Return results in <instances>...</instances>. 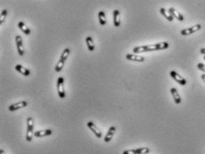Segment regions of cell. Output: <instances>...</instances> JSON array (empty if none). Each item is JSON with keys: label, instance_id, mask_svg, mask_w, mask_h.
Returning <instances> with one entry per match:
<instances>
[{"label": "cell", "instance_id": "cell-13", "mask_svg": "<svg viewBox=\"0 0 205 154\" xmlns=\"http://www.w3.org/2000/svg\"><path fill=\"white\" fill-rule=\"evenodd\" d=\"M15 70L18 72V73H20L22 75H24V76H29L30 74H31V72H30V70H28V68L26 67H24L23 66H21V65H16L15 66Z\"/></svg>", "mask_w": 205, "mask_h": 154}, {"label": "cell", "instance_id": "cell-14", "mask_svg": "<svg viewBox=\"0 0 205 154\" xmlns=\"http://www.w3.org/2000/svg\"><path fill=\"white\" fill-rule=\"evenodd\" d=\"M113 20H114V26L115 27H120L121 18H120V12L118 10H114V12H113Z\"/></svg>", "mask_w": 205, "mask_h": 154}, {"label": "cell", "instance_id": "cell-2", "mask_svg": "<svg viewBox=\"0 0 205 154\" xmlns=\"http://www.w3.org/2000/svg\"><path fill=\"white\" fill-rule=\"evenodd\" d=\"M69 54H70V49H69V48H65L64 51L62 52V55H61V58H60V60L58 61L56 67H55V72L59 73V72L62 71V68L64 67V65H65V62L68 60Z\"/></svg>", "mask_w": 205, "mask_h": 154}, {"label": "cell", "instance_id": "cell-7", "mask_svg": "<svg viewBox=\"0 0 205 154\" xmlns=\"http://www.w3.org/2000/svg\"><path fill=\"white\" fill-rule=\"evenodd\" d=\"M15 42H16V46H17V51L20 56H24V45H23V41L21 35H16L15 36Z\"/></svg>", "mask_w": 205, "mask_h": 154}, {"label": "cell", "instance_id": "cell-12", "mask_svg": "<svg viewBox=\"0 0 205 154\" xmlns=\"http://www.w3.org/2000/svg\"><path fill=\"white\" fill-rule=\"evenodd\" d=\"M53 135V130L52 129H43V130H38L36 131L34 133V136L36 137H44V136H49Z\"/></svg>", "mask_w": 205, "mask_h": 154}, {"label": "cell", "instance_id": "cell-20", "mask_svg": "<svg viewBox=\"0 0 205 154\" xmlns=\"http://www.w3.org/2000/svg\"><path fill=\"white\" fill-rule=\"evenodd\" d=\"M98 18H99V21L100 24L101 26H105L107 24V18H106V14L104 11H100L99 14H98Z\"/></svg>", "mask_w": 205, "mask_h": 154}, {"label": "cell", "instance_id": "cell-16", "mask_svg": "<svg viewBox=\"0 0 205 154\" xmlns=\"http://www.w3.org/2000/svg\"><path fill=\"white\" fill-rule=\"evenodd\" d=\"M169 13L174 17V18H176L177 20H179V21H183L184 20V16L182 15V14H180V13H178V11L176 10V9H174V8H169Z\"/></svg>", "mask_w": 205, "mask_h": 154}, {"label": "cell", "instance_id": "cell-25", "mask_svg": "<svg viewBox=\"0 0 205 154\" xmlns=\"http://www.w3.org/2000/svg\"><path fill=\"white\" fill-rule=\"evenodd\" d=\"M200 52L202 54H203V55H205V48H202V49L200 50Z\"/></svg>", "mask_w": 205, "mask_h": 154}, {"label": "cell", "instance_id": "cell-3", "mask_svg": "<svg viewBox=\"0 0 205 154\" xmlns=\"http://www.w3.org/2000/svg\"><path fill=\"white\" fill-rule=\"evenodd\" d=\"M34 121L32 117H28L27 119V133H26V141L31 142L33 140L34 135Z\"/></svg>", "mask_w": 205, "mask_h": 154}, {"label": "cell", "instance_id": "cell-6", "mask_svg": "<svg viewBox=\"0 0 205 154\" xmlns=\"http://www.w3.org/2000/svg\"><path fill=\"white\" fill-rule=\"evenodd\" d=\"M201 28H202V25L201 24H197V25H194V26H193L191 27H187V28L182 29L180 31V34L182 35H192V34L199 31Z\"/></svg>", "mask_w": 205, "mask_h": 154}, {"label": "cell", "instance_id": "cell-28", "mask_svg": "<svg viewBox=\"0 0 205 154\" xmlns=\"http://www.w3.org/2000/svg\"><path fill=\"white\" fill-rule=\"evenodd\" d=\"M203 59H204V60H205V55H204V56H203Z\"/></svg>", "mask_w": 205, "mask_h": 154}, {"label": "cell", "instance_id": "cell-8", "mask_svg": "<svg viewBox=\"0 0 205 154\" xmlns=\"http://www.w3.org/2000/svg\"><path fill=\"white\" fill-rule=\"evenodd\" d=\"M86 125H87V127L91 129V131H92L93 134H95V135L98 137V138H101V137H102V133H101V131L98 128V127L96 126L92 121H88Z\"/></svg>", "mask_w": 205, "mask_h": 154}, {"label": "cell", "instance_id": "cell-22", "mask_svg": "<svg viewBox=\"0 0 205 154\" xmlns=\"http://www.w3.org/2000/svg\"><path fill=\"white\" fill-rule=\"evenodd\" d=\"M7 15V10H3L1 12V16H0V25H3V23L5 22L6 18Z\"/></svg>", "mask_w": 205, "mask_h": 154}, {"label": "cell", "instance_id": "cell-26", "mask_svg": "<svg viewBox=\"0 0 205 154\" xmlns=\"http://www.w3.org/2000/svg\"><path fill=\"white\" fill-rule=\"evenodd\" d=\"M201 77H202V80L203 81V82L205 83V74H203L201 75Z\"/></svg>", "mask_w": 205, "mask_h": 154}, {"label": "cell", "instance_id": "cell-27", "mask_svg": "<svg viewBox=\"0 0 205 154\" xmlns=\"http://www.w3.org/2000/svg\"><path fill=\"white\" fill-rule=\"evenodd\" d=\"M0 154H6L5 151H4L3 149H1V150H0Z\"/></svg>", "mask_w": 205, "mask_h": 154}, {"label": "cell", "instance_id": "cell-24", "mask_svg": "<svg viewBox=\"0 0 205 154\" xmlns=\"http://www.w3.org/2000/svg\"><path fill=\"white\" fill-rule=\"evenodd\" d=\"M123 154H137L136 149H131V150H126L123 152Z\"/></svg>", "mask_w": 205, "mask_h": 154}, {"label": "cell", "instance_id": "cell-21", "mask_svg": "<svg viewBox=\"0 0 205 154\" xmlns=\"http://www.w3.org/2000/svg\"><path fill=\"white\" fill-rule=\"evenodd\" d=\"M137 154H147L149 153V148L147 147H142V148H138L136 149Z\"/></svg>", "mask_w": 205, "mask_h": 154}, {"label": "cell", "instance_id": "cell-17", "mask_svg": "<svg viewBox=\"0 0 205 154\" xmlns=\"http://www.w3.org/2000/svg\"><path fill=\"white\" fill-rule=\"evenodd\" d=\"M85 42H86V45L88 47V50L90 52H93L95 50V44L92 36H87L85 38Z\"/></svg>", "mask_w": 205, "mask_h": 154}, {"label": "cell", "instance_id": "cell-19", "mask_svg": "<svg viewBox=\"0 0 205 154\" xmlns=\"http://www.w3.org/2000/svg\"><path fill=\"white\" fill-rule=\"evenodd\" d=\"M18 27H19V28L21 29L23 33L25 34V35H30V33H31L29 27H28L27 25H26L24 22H22V21H20V22L18 23Z\"/></svg>", "mask_w": 205, "mask_h": 154}, {"label": "cell", "instance_id": "cell-1", "mask_svg": "<svg viewBox=\"0 0 205 154\" xmlns=\"http://www.w3.org/2000/svg\"><path fill=\"white\" fill-rule=\"evenodd\" d=\"M169 47L168 42H162L155 44H149V45H143V46H136L132 49L133 53L139 54L143 52H156V51H162L166 50Z\"/></svg>", "mask_w": 205, "mask_h": 154}, {"label": "cell", "instance_id": "cell-18", "mask_svg": "<svg viewBox=\"0 0 205 154\" xmlns=\"http://www.w3.org/2000/svg\"><path fill=\"white\" fill-rule=\"evenodd\" d=\"M160 14H162L166 20H168L169 21H173L174 17H173V16L169 13V11H167L165 8H161V9H160Z\"/></svg>", "mask_w": 205, "mask_h": 154}, {"label": "cell", "instance_id": "cell-11", "mask_svg": "<svg viewBox=\"0 0 205 154\" xmlns=\"http://www.w3.org/2000/svg\"><path fill=\"white\" fill-rule=\"evenodd\" d=\"M116 126H111V127H109V129L108 130V133L106 134L105 137H104L105 143H109L110 141L112 140V138H113L114 135L116 133Z\"/></svg>", "mask_w": 205, "mask_h": 154}, {"label": "cell", "instance_id": "cell-4", "mask_svg": "<svg viewBox=\"0 0 205 154\" xmlns=\"http://www.w3.org/2000/svg\"><path fill=\"white\" fill-rule=\"evenodd\" d=\"M57 91L60 98H65L66 92L64 89V78L62 76H60L57 80Z\"/></svg>", "mask_w": 205, "mask_h": 154}, {"label": "cell", "instance_id": "cell-10", "mask_svg": "<svg viewBox=\"0 0 205 154\" xmlns=\"http://www.w3.org/2000/svg\"><path fill=\"white\" fill-rule=\"evenodd\" d=\"M125 57H126V59H127L128 60L134 61V62H144V61H145V58H144L143 56H139V55L135 53L126 54Z\"/></svg>", "mask_w": 205, "mask_h": 154}, {"label": "cell", "instance_id": "cell-9", "mask_svg": "<svg viewBox=\"0 0 205 154\" xmlns=\"http://www.w3.org/2000/svg\"><path fill=\"white\" fill-rule=\"evenodd\" d=\"M27 106V101H20V102H18V103H15V104L11 105V106L8 107V110H9L10 112H15V111H17V110H20L21 108L26 107Z\"/></svg>", "mask_w": 205, "mask_h": 154}, {"label": "cell", "instance_id": "cell-15", "mask_svg": "<svg viewBox=\"0 0 205 154\" xmlns=\"http://www.w3.org/2000/svg\"><path fill=\"white\" fill-rule=\"evenodd\" d=\"M171 95H172V98H173L174 102H175L177 105H179V104L181 103V97H180V95L178 94L177 89H176V88H171Z\"/></svg>", "mask_w": 205, "mask_h": 154}, {"label": "cell", "instance_id": "cell-5", "mask_svg": "<svg viewBox=\"0 0 205 154\" xmlns=\"http://www.w3.org/2000/svg\"><path fill=\"white\" fill-rule=\"evenodd\" d=\"M170 75L173 80L176 81L178 82V84H180L182 86H185L186 84V80L185 79L184 77H182L178 73H177L175 70H171L170 72Z\"/></svg>", "mask_w": 205, "mask_h": 154}, {"label": "cell", "instance_id": "cell-23", "mask_svg": "<svg viewBox=\"0 0 205 154\" xmlns=\"http://www.w3.org/2000/svg\"><path fill=\"white\" fill-rule=\"evenodd\" d=\"M197 67H198L199 70H201L202 72H203V74H205V65L203 63H198Z\"/></svg>", "mask_w": 205, "mask_h": 154}]
</instances>
